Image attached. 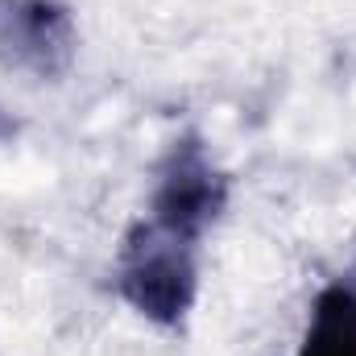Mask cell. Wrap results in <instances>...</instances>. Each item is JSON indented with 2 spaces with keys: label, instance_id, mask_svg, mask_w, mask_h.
Returning <instances> with one entry per match:
<instances>
[{
  "label": "cell",
  "instance_id": "cell-3",
  "mask_svg": "<svg viewBox=\"0 0 356 356\" xmlns=\"http://www.w3.org/2000/svg\"><path fill=\"white\" fill-rule=\"evenodd\" d=\"M75 21L58 0H0V63L33 79L67 75Z\"/></svg>",
  "mask_w": 356,
  "mask_h": 356
},
{
  "label": "cell",
  "instance_id": "cell-1",
  "mask_svg": "<svg viewBox=\"0 0 356 356\" xmlns=\"http://www.w3.org/2000/svg\"><path fill=\"white\" fill-rule=\"evenodd\" d=\"M199 241H186L170 228L141 220L124 236L120 261H116V290L120 298L141 311L158 327H178L186 311L195 307L199 290Z\"/></svg>",
  "mask_w": 356,
  "mask_h": 356
},
{
  "label": "cell",
  "instance_id": "cell-4",
  "mask_svg": "<svg viewBox=\"0 0 356 356\" xmlns=\"http://www.w3.org/2000/svg\"><path fill=\"white\" fill-rule=\"evenodd\" d=\"M298 356H356V286H327L315 298Z\"/></svg>",
  "mask_w": 356,
  "mask_h": 356
},
{
  "label": "cell",
  "instance_id": "cell-2",
  "mask_svg": "<svg viewBox=\"0 0 356 356\" xmlns=\"http://www.w3.org/2000/svg\"><path fill=\"white\" fill-rule=\"evenodd\" d=\"M228 203V178L220 175L195 133L178 137L158 166V186L149 199V220L186 241H203V232L220 220Z\"/></svg>",
  "mask_w": 356,
  "mask_h": 356
}]
</instances>
